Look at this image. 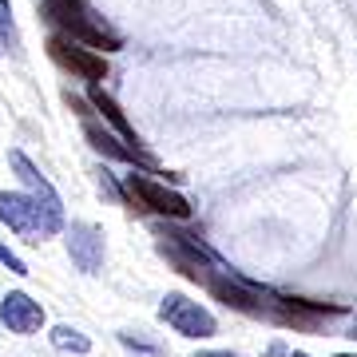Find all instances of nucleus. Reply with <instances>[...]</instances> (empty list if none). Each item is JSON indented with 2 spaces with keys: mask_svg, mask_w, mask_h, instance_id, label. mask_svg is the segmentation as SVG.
Returning a JSON list of instances; mask_svg holds the SVG:
<instances>
[{
  "mask_svg": "<svg viewBox=\"0 0 357 357\" xmlns=\"http://www.w3.org/2000/svg\"><path fill=\"white\" fill-rule=\"evenodd\" d=\"M0 222H8L16 234H24L28 243H44L64 227V215H56L40 203L36 195H8L0 191Z\"/></svg>",
  "mask_w": 357,
  "mask_h": 357,
  "instance_id": "obj_1",
  "label": "nucleus"
},
{
  "mask_svg": "<svg viewBox=\"0 0 357 357\" xmlns=\"http://www.w3.org/2000/svg\"><path fill=\"white\" fill-rule=\"evenodd\" d=\"M44 13H48L52 24H60L72 40H84V44L103 48V52L119 48V36L91 20V13H88V4H84V0H44Z\"/></svg>",
  "mask_w": 357,
  "mask_h": 357,
  "instance_id": "obj_2",
  "label": "nucleus"
},
{
  "mask_svg": "<svg viewBox=\"0 0 357 357\" xmlns=\"http://www.w3.org/2000/svg\"><path fill=\"white\" fill-rule=\"evenodd\" d=\"M123 191L143 211H155V215H167V218H191V203L183 195L167 191V187H159V183H151V178H143V175H128L123 178Z\"/></svg>",
  "mask_w": 357,
  "mask_h": 357,
  "instance_id": "obj_3",
  "label": "nucleus"
},
{
  "mask_svg": "<svg viewBox=\"0 0 357 357\" xmlns=\"http://www.w3.org/2000/svg\"><path fill=\"white\" fill-rule=\"evenodd\" d=\"M159 318H163L175 333H183V337H211V333H215V318H211L199 302L183 298V294H167L163 306H159Z\"/></svg>",
  "mask_w": 357,
  "mask_h": 357,
  "instance_id": "obj_4",
  "label": "nucleus"
},
{
  "mask_svg": "<svg viewBox=\"0 0 357 357\" xmlns=\"http://www.w3.org/2000/svg\"><path fill=\"white\" fill-rule=\"evenodd\" d=\"M48 52H52V60H56V64L68 68V72H72V76H79V79L100 84V79L107 76L103 56H96V52H88V48H79L76 40H68V36H52L48 40Z\"/></svg>",
  "mask_w": 357,
  "mask_h": 357,
  "instance_id": "obj_5",
  "label": "nucleus"
},
{
  "mask_svg": "<svg viewBox=\"0 0 357 357\" xmlns=\"http://www.w3.org/2000/svg\"><path fill=\"white\" fill-rule=\"evenodd\" d=\"M0 321L13 333H36L40 326H44V306L32 302L24 290L4 294V302H0Z\"/></svg>",
  "mask_w": 357,
  "mask_h": 357,
  "instance_id": "obj_6",
  "label": "nucleus"
},
{
  "mask_svg": "<svg viewBox=\"0 0 357 357\" xmlns=\"http://www.w3.org/2000/svg\"><path fill=\"white\" fill-rule=\"evenodd\" d=\"M68 255L76 262L84 274H96L103 266V234L88 222H76V227L68 230Z\"/></svg>",
  "mask_w": 357,
  "mask_h": 357,
  "instance_id": "obj_7",
  "label": "nucleus"
},
{
  "mask_svg": "<svg viewBox=\"0 0 357 357\" xmlns=\"http://www.w3.org/2000/svg\"><path fill=\"white\" fill-rule=\"evenodd\" d=\"M8 163L16 167V175H20V183H24L28 191L36 195L40 203L48 206V211H56V215H64V203H60V195L52 191V183L44 175H40L36 167H32V159H28L24 151H8Z\"/></svg>",
  "mask_w": 357,
  "mask_h": 357,
  "instance_id": "obj_8",
  "label": "nucleus"
},
{
  "mask_svg": "<svg viewBox=\"0 0 357 357\" xmlns=\"http://www.w3.org/2000/svg\"><path fill=\"white\" fill-rule=\"evenodd\" d=\"M88 100H91V107H96V112L103 115V119H107V123H112L115 131H119V135H123V139L131 143V147H135V128H131L128 119H123V112H119V103L112 100V96H107V91L100 88V84H91V91H88Z\"/></svg>",
  "mask_w": 357,
  "mask_h": 357,
  "instance_id": "obj_9",
  "label": "nucleus"
},
{
  "mask_svg": "<svg viewBox=\"0 0 357 357\" xmlns=\"http://www.w3.org/2000/svg\"><path fill=\"white\" fill-rule=\"evenodd\" d=\"M84 135L91 139V147H96V151L112 155V159H128V163H135V159H143V163H151V159H147V155H139L135 147H123V143H115L112 135H107L103 128H96V123H88V128H84Z\"/></svg>",
  "mask_w": 357,
  "mask_h": 357,
  "instance_id": "obj_10",
  "label": "nucleus"
},
{
  "mask_svg": "<svg viewBox=\"0 0 357 357\" xmlns=\"http://www.w3.org/2000/svg\"><path fill=\"white\" fill-rule=\"evenodd\" d=\"M52 345L64 349V354H91V342L79 330H72V326H56L52 330Z\"/></svg>",
  "mask_w": 357,
  "mask_h": 357,
  "instance_id": "obj_11",
  "label": "nucleus"
},
{
  "mask_svg": "<svg viewBox=\"0 0 357 357\" xmlns=\"http://www.w3.org/2000/svg\"><path fill=\"white\" fill-rule=\"evenodd\" d=\"M13 44V8H8V0H0V56L8 52Z\"/></svg>",
  "mask_w": 357,
  "mask_h": 357,
  "instance_id": "obj_12",
  "label": "nucleus"
},
{
  "mask_svg": "<svg viewBox=\"0 0 357 357\" xmlns=\"http://www.w3.org/2000/svg\"><path fill=\"white\" fill-rule=\"evenodd\" d=\"M0 262H4V266L13 270V274H20V278L28 274V266H24V262H20V258H16V255H13V250H8L4 243H0Z\"/></svg>",
  "mask_w": 357,
  "mask_h": 357,
  "instance_id": "obj_13",
  "label": "nucleus"
},
{
  "mask_svg": "<svg viewBox=\"0 0 357 357\" xmlns=\"http://www.w3.org/2000/svg\"><path fill=\"white\" fill-rule=\"evenodd\" d=\"M199 357H238V354H215V349H211V354H199Z\"/></svg>",
  "mask_w": 357,
  "mask_h": 357,
  "instance_id": "obj_14",
  "label": "nucleus"
},
{
  "mask_svg": "<svg viewBox=\"0 0 357 357\" xmlns=\"http://www.w3.org/2000/svg\"><path fill=\"white\" fill-rule=\"evenodd\" d=\"M290 357H310V354H290Z\"/></svg>",
  "mask_w": 357,
  "mask_h": 357,
  "instance_id": "obj_15",
  "label": "nucleus"
},
{
  "mask_svg": "<svg viewBox=\"0 0 357 357\" xmlns=\"http://www.w3.org/2000/svg\"><path fill=\"white\" fill-rule=\"evenodd\" d=\"M337 357H357V354H337Z\"/></svg>",
  "mask_w": 357,
  "mask_h": 357,
  "instance_id": "obj_16",
  "label": "nucleus"
}]
</instances>
